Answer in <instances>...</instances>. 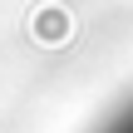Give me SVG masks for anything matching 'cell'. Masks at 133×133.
Masks as SVG:
<instances>
[{"label": "cell", "instance_id": "6da1fadb", "mask_svg": "<svg viewBox=\"0 0 133 133\" xmlns=\"http://www.w3.org/2000/svg\"><path fill=\"white\" fill-rule=\"evenodd\" d=\"M89 133H133V94H128V99H118V104H114V109H109Z\"/></svg>", "mask_w": 133, "mask_h": 133}]
</instances>
